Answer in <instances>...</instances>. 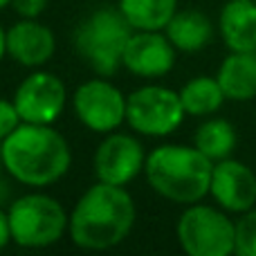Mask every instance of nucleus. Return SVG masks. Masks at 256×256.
<instances>
[{
	"label": "nucleus",
	"mask_w": 256,
	"mask_h": 256,
	"mask_svg": "<svg viewBox=\"0 0 256 256\" xmlns=\"http://www.w3.org/2000/svg\"><path fill=\"white\" fill-rule=\"evenodd\" d=\"M135 200L124 186L97 182L76 200L68 232L76 248L102 252L124 243L135 227Z\"/></svg>",
	"instance_id": "obj_1"
},
{
	"label": "nucleus",
	"mask_w": 256,
	"mask_h": 256,
	"mask_svg": "<svg viewBox=\"0 0 256 256\" xmlns=\"http://www.w3.org/2000/svg\"><path fill=\"white\" fill-rule=\"evenodd\" d=\"M0 164L16 182L43 189L58 182L72 164L68 140L52 124L22 122L0 144Z\"/></svg>",
	"instance_id": "obj_2"
},
{
	"label": "nucleus",
	"mask_w": 256,
	"mask_h": 256,
	"mask_svg": "<svg viewBox=\"0 0 256 256\" xmlns=\"http://www.w3.org/2000/svg\"><path fill=\"white\" fill-rule=\"evenodd\" d=\"M214 164L196 146L164 144L146 155L144 173L158 196L178 204H194L209 194Z\"/></svg>",
	"instance_id": "obj_3"
},
{
	"label": "nucleus",
	"mask_w": 256,
	"mask_h": 256,
	"mask_svg": "<svg viewBox=\"0 0 256 256\" xmlns=\"http://www.w3.org/2000/svg\"><path fill=\"white\" fill-rule=\"evenodd\" d=\"M132 25L120 9H97L76 25L74 50L99 76H110L124 66V50Z\"/></svg>",
	"instance_id": "obj_4"
},
{
	"label": "nucleus",
	"mask_w": 256,
	"mask_h": 256,
	"mask_svg": "<svg viewBox=\"0 0 256 256\" xmlns=\"http://www.w3.org/2000/svg\"><path fill=\"white\" fill-rule=\"evenodd\" d=\"M12 243L18 248L40 250L58 243L70 227V216L56 198L45 194H27L7 209Z\"/></svg>",
	"instance_id": "obj_5"
},
{
	"label": "nucleus",
	"mask_w": 256,
	"mask_h": 256,
	"mask_svg": "<svg viewBox=\"0 0 256 256\" xmlns=\"http://www.w3.org/2000/svg\"><path fill=\"white\" fill-rule=\"evenodd\" d=\"M176 234L189 256H230L236 252V222L209 204H189L178 220Z\"/></svg>",
	"instance_id": "obj_6"
},
{
	"label": "nucleus",
	"mask_w": 256,
	"mask_h": 256,
	"mask_svg": "<svg viewBox=\"0 0 256 256\" xmlns=\"http://www.w3.org/2000/svg\"><path fill=\"white\" fill-rule=\"evenodd\" d=\"M184 115L180 92L164 86H144L126 97V124L140 135H171Z\"/></svg>",
	"instance_id": "obj_7"
},
{
	"label": "nucleus",
	"mask_w": 256,
	"mask_h": 256,
	"mask_svg": "<svg viewBox=\"0 0 256 256\" xmlns=\"http://www.w3.org/2000/svg\"><path fill=\"white\" fill-rule=\"evenodd\" d=\"M72 108L76 120L92 132L117 130L126 122V97L117 86L106 79H90L72 94Z\"/></svg>",
	"instance_id": "obj_8"
},
{
	"label": "nucleus",
	"mask_w": 256,
	"mask_h": 256,
	"mask_svg": "<svg viewBox=\"0 0 256 256\" xmlns=\"http://www.w3.org/2000/svg\"><path fill=\"white\" fill-rule=\"evenodd\" d=\"M68 102L66 84L52 72H32L14 92V104L27 124H54Z\"/></svg>",
	"instance_id": "obj_9"
},
{
	"label": "nucleus",
	"mask_w": 256,
	"mask_h": 256,
	"mask_svg": "<svg viewBox=\"0 0 256 256\" xmlns=\"http://www.w3.org/2000/svg\"><path fill=\"white\" fill-rule=\"evenodd\" d=\"M146 166L144 146L137 137L126 132H108L94 153V176L99 182L126 186Z\"/></svg>",
	"instance_id": "obj_10"
},
{
	"label": "nucleus",
	"mask_w": 256,
	"mask_h": 256,
	"mask_svg": "<svg viewBox=\"0 0 256 256\" xmlns=\"http://www.w3.org/2000/svg\"><path fill=\"white\" fill-rule=\"evenodd\" d=\"M176 48L166 34L150 30H135L124 50V68L142 79H158L173 70Z\"/></svg>",
	"instance_id": "obj_11"
},
{
	"label": "nucleus",
	"mask_w": 256,
	"mask_h": 256,
	"mask_svg": "<svg viewBox=\"0 0 256 256\" xmlns=\"http://www.w3.org/2000/svg\"><path fill=\"white\" fill-rule=\"evenodd\" d=\"M209 194L220 209L245 214L256 207V173L238 160H220L214 164Z\"/></svg>",
	"instance_id": "obj_12"
},
{
	"label": "nucleus",
	"mask_w": 256,
	"mask_h": 256,
	"mask_svg": "<svg viewBox=\"0 0 256 256\" xmlns=\"http://www.w3.org/2000/svg\"><path fill=\"white\" fill-rule=\"evenodd\" d=\"M56 52V36L36 18H20L7 30V54L22 68H40Z\"/></svg>",
	"instance_id": "obj_13"
},
{
	"label": "nucleus",
	"mask_w": 256,
	"mask_h": 256,
	"mask_svg": "<svg viewBox=\"0 0 256 256\" xmlns=\"http://www.w3.org/2000/svg\"><path fill=\"white\" fill-rule=\"evenodd\" d=\"M220 36L232 52H256V2L227 0L220 9Z\"/></svg>",
	"instance_id": "obj_14"
},
{
	"label": "nucleus",
	"mask_w": 256,
	"mask_h": 256,
	"mask_svg": "<svg viewBox=\"0 0 256 256\" xmlns=\"http://www.w3.org/2000/svg\"><path fill=\"white\" fill-rule=\"evenodd\" d=\"M230 102H250L256 97V52H232L216 74Z\"/></svg>",
	"instance_id": "obj_15"
},
{
	"label": "nucleus",
	"mask_w": 256,
	"mask_h": 256,
	"mask_svg": "<svg viewBox=\"0 0 256 256\" xmlns=\"http://www.w3.org/2000/svg\"><path fill=\"white\" fill-rule=\"evenodd\" d=\"M164 34L180 52H200L214 38V25L202 12L184 9L176 12V16L164 27Z\"/></svg>",
	"instance_id": "obj_16"
},
{
	"label": "nucleus",
	"mask_w": 256,
	"mask_h": 256,
	"mask_svg": "<svg viewBox=\"0 0 256 256\" xmlns=\"http://www.w3.org/2000/svg\"><path fill=\"white\" fill-rule=\"evenodd\" d=\"M132 30L164 32L178 12V0H120L117 4Z\"/></svg>",
	"instance_id": "obj_17"
},
{
	"label": "nucleus",
	"mask_w": 256,
	"mask_h": 256,
	"mask_svg": "<svg viewBox=\"0 0 256 256\" xmlns=\"http://www.w3.org/2000/svg\"><path fill=\"white\" fill-rule=\"evenodd\" d=\"M180 99L186 115L207 117L212 112H216L227 97L216 76H196V79L186 81L182 86Z\"/></svg>",
	"instance_id": "obj_18"
},
{
	"label": "nucleus",
	"mask_w": 256,
	"mask_h": 256,
	"mask_svg": "<svg viewBox=\"0 0 256 256\" xmlns=\"http://www.w3.org/2000/svg\"><path fill=\"white\" fill-rule=\"evenodd\" d=\"M236 128L227 120H207L204 124L198 126L194 137V146L202 150L212 162L227 160L236 148Z\"/></svg>",
	"instance_id": "obj_19"
},
{
	"label": "nucleus",
	"mask_w": 256,
	"mask_h": 256,
	"mask_svg": "<svg viewBox=\"0 0 256 256\" xmlns=\"http://www.w3.org/2000/svg\"><path fill=\"white\" fill-rule=\"evenodd\" d=\"M236 254L256 256V207L236 220Z\"/></svg>",
	"instance_id": "obj_20"
},
{
	"label": "nucleus",
	"mask_w": 256,
	"mask_h": 256,
	"mask_svg": "<svg viewBox=\"0 0 256 256\" xmlns=\"http://www.w3.org/2000/svg\"><path fill=\"white\" fill-rule=\"evenodd\" d=\"M22 124L20 115H18L16 110V104L7 102V99H0V144H2L4 140H7L9 135H12L14 130H16L18 126Z\"/></svg>",
	"instance_id": "obj_21"
},
{
	"label": "nucleus",
	"mask_w": 256,
	"mask_h": 256,
	"mask_svg": "<svg viewBox=\"0 0 256 256\" xmlns=\"http://www.w3.org/2000/svg\"><path fill=\"white\" fill-rule=\"evenodd\" d=\"M48 2L50 0H12V7L20 18H38Z\"/></svg>",
	"instance_id": "obj_22"
},
{
	"label": "nucleus",
	"mask_w": 256,
	"mask_h": 256,
	"mask_svg": "<svg viewBox=\"0 0 256 256\" xmlns=\"http://www.w3.org/2000/svg\"><path fill=\"white\" fill-rule=\"evenodd\" d=\"M12 243V230H9V216L4 209H0V252Z\"/></svg>",
	"instance_id": "obj_23"
},
{
	"label": "nucleus",
	"mask_w": 256,
	"mask_h": 256,
	"mask_svg": "<svg viewBox=\"0 0 256 256\" xmlns=\"http://www.w3.org/2000/svg\"><path fill=\"white\" fill-rule=\"evenodd\" d=\"M4 54H7V32L0 27V61L4 58Z\"/></svg>",
	"instance_id": "obj_24"
},
{
	"label": "nucleus",
	"mask_w": 256,
	"mask_h": 256,
	"mask_svg": "<svg viewBox=\"0 0 256 256\" xmlns=\"http://www.w3.org/2000/svg\"><path fill=\"white\" fill-rule=\"evenodd\" d=\"M7 4H12V0H0V12H2V9L7 7Z\"/></svg>",
	"instance_id": "obj_25"
},
{
	"label": "nucleus",
	"mask_w": 256,
	"mask_h": 256,
	"mask_svg": "<svg viewBox=\"0 0 256 256\" xmlns=\"http://www.w3.org/2000/svg\"><path fill=\"white\" fill-rule=\"evenodd\" d=\"M0 184H2V182H0ZM0 194H2V186H0Z\"/></svg>",
	"instance_id": "obj_26"
},
{
	"label": "nucleus",
	"mask_w": 256,
	"mask_h": 256,
	"mask_svg": "<svg viewBox=\"0 0 256 256\" xmlns=\"http://www.w3.org/2000/svg\"><path fill=\"white\" fill-rule=\"evenodd\" d=\"M254 2H256V0H254Z\"/></svg>",
	"instance_id": "obj_27"
}]
</instances>
